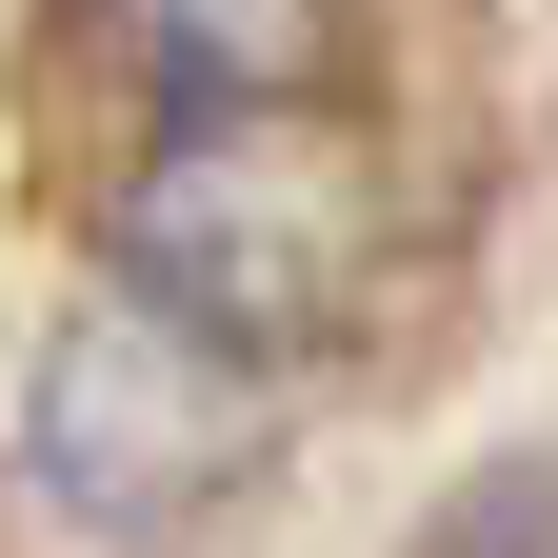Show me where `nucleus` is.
Masks as SVG:
<instances>
[{
  "label": "nucleus",
  "mask_w": 558,
  "mask_h": 558,
  "mask_svg": "<svg viewBox=\"0 0 558 558\" xmlns=\"http://www.w3.org/2000/svg\"><path fill=\"white\" fill-rule=\"evenodd\" d=\"M399 240L379 140L319 120V81H220L160 120V160L120 180V279L180 319H220L240 360H300V339L360 319V279Z\"/></svg>",
  "instance_id": "obj_1"
},
{
  "label": "nucleus",
  "mask_w": 558,
  "mask_h": 558,
  "mask_svg": "<svg viewBox=\"0 0 558 558\" xmlns=\"http://www.w3.org/2000/svg\"><path fill=\"white\" fill-rule=\"evenodd\" d=\"M259 399H279V360H240L220 319H180V300H81L40 339V399H21V459H40V499L81 519V538H160V519H199L220 478L259 459Z\"/></svg>",
  "instance_id": "obj_2"
},
{
  "label": "nucleus",
  "mask_w": 558,
  "mask_h": 558,
  "mask_svg": "<svg viewBox=\"0 0 558 558\" xmlns=\"http://www.w3.org/2000/svg\"><path fill=\"white\" fill-rule=\"evenodd\" d=\"M100 21L160 60V100H220V81H319V60H339V0H100Z\"/></svg>",
  "instance_id": "obj_3"
},
{
  "label": "nucleus",
  "mask_w": 558,
  "mask_h": 558,
  "mask_svg": "<svg viewBox=\"0 0 558 558\" xmlns=\"http://www.w3.org/2000/svg\"><path fill=\"white\" fill-rule=\"evenodd\" d=\"M439 558H558V478H499L478 519H439Z\"/></svg>",
  "instance_id": "obj_4"
}]
</instances>
